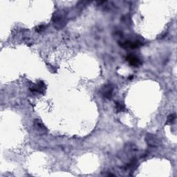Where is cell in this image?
<instances>
[{
  "label": "cell",
  "instance_id": "cell-4",
  "mask_svg": "<svg viewBox=\"0 0 177 177\" xmlns=\"http://www.w3.org/2000/svg\"><path fill=\"white\" fill-rule=\"evenodd\" d=\"M31 91L33 92H39V93H43L44 90V84L42 82H38L36 85L30 88Z\"/></svg>",
  "mask_w": 177,
  "mask_h": 177
},
{
  "label": "cell",
  "instance_id": "cell-1",
  "mask_svg": "<svg viewBox=\"0 0 177 177\" xmlns=\"http://www.w3.org/2000/svg\"><path fill=\"white\" fill-rule=\"evenodd\" d=\"M126 60L129 63V64H130L131 66H136V67L139 66L141 64V60L138 58V57L136 56L135 55L129 54L128 56H127V58H126Z\"/></svg>",
  "mask_w": 177,
  "mask_h": 177
},
{
  "label": "cell",
  "instance_id": "cell-3",
  "mask_svg": "<svg viewBox=\"0 0 177 177\" xmlns=\"http://www.w3.org/2000/svg\"><path fill=\"white\" fill-rule=\"evenodd\" d=\"M102 93H103V96H105L106 98L109 99V98H111L112 93H113V87H112V86L110 85V84H107V85H105L103 88V91H102Z\"/></svg>",
  "mask_w": 177,
  "mask_h": 177
},
{
  "label": "cell",
  "instance_id": "cell-6",
  "mask_svg": "<svg viewBox=\"0 0 177 177\" xmlns=\"http://www.w3.org/2000/svg\"><path fill=\"white\" fill-rule=\"evenodd\" d=\"M116 108L118 111H123L125 109V105L121 103H116Z\"/></svg>",
  "mask_w": 177,
  "mask_h": 177
},
{
  "label": "cell",
  "instance_id": "cell-5",
  "mask_svg": "<svg viewBox=\"0 0 177 177\" xmlns=\"http://www.w3.org/2000/svg\"><path fill=\"white\" fill-rule=\"evenodd\" d=\"M35 127H37V128L39 129V130H44L45 129L44 126L43 125L42 123H41L40 121H38V120L35 122Z\"/></svg>",
  "mask_w": 177,
  "mask_h": 177
},
{
  "label": "cell",
  "instance_id": "cell-7",
  "mask_svg": "<svg viewBox=\"0 0 177 177\" xmlns=\"http://www.w3.org/2000/svg\"><path fill=\"white\" fill-rule=\"evenodd\" d=\"M176 119V115L175 114H171L168 116V120H167V123L172 124L175 121Z\"/></svg>",
  "mask_w": 177,
  "mask_h": 177
},
{
  "label": "cell",
  "instance_id": "cell-2",
  "mask_svg": "<svg viewBox=\"0 0 177 177\" xmlns=\"http://www.w3.org/2000/svg\"><path fill=\"white\" fill-rule=\"evenodd\" d=\"M121 46L125 49H136L142 46V43L140 42H131V41H126L125 42L121 43Z\"/></svg>",
  "mask_w": 177,
  "mask_h": 177
}]
</instances>
